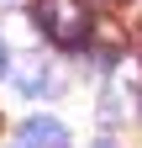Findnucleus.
I'll return each instance as SVG.
<instances>
[{
	"label": "nucleus",
	"mask_w": 142,
	"mask_h": 148,
	"mask_svg": "<svg viewBox=\"0 0 142 148\" xmlns=\"http://www.w3.org/2000/svg\"><path fill=\"white\" fill-rule=\"evenodd\" d=\"M126 90H121V85H111V90H105V95H100V122L105 127H111V122H121V116H126Z\"/></svg>",
	"instance_id": "obj_4"
},
{
	"label": "nucleus",
	"mask_w": 142,
	"mask_h": 148,
	"mask_svg": "<svg viewBox=\"0 0 142 148\" xmlns=\"http://www.w3.org/2000/svg\"><path fill=\"white\" fill-rule=\"evenodd\" d=\"M21 148H68V127L58 116H26L21 122Z\"/></svg>",
	"instance_id": "obj_2"
},
{
	"label": "nucleus",
	"mask_w": 142,
	"mask_h": 148,
	"mask_svg": "<svg viewBox=\"0 0 142 148\" xmlns=\"http://www.w3.org/2000/svg\"><path fill=\"white\" fill-rule=\"evenodd\" d=\"M5 64H11V53H5V42H0V74H5Z\"/></svg>",
	"instance_id": "obj_5"
},
{
	"label": "nucleus",
	"mask_w": 142,
	"mask_h": 148,
	"mask_svg": "<svg viewBox=\"0 0 142 148\" xmlns=\"http://www.w3.org/2000/svg\"><path fill=\"white\" fill-rule=\"evenodd\" d=\"M95 148H116V143H95Z\"/></svg>",
	"instance_id": "obj_6"
},
{
	"label": "nucleus",
	"mask_w": 142,
	"mask_h": 148,
	"mask_svg": "<svg viewBox=\"0 0 142 148\" xmlns=\"http://www.w3.org/2000/svg\"><path fill=\"white\" fill-rule=\"evenodd\" d=\"M16 148H21V143H16Z\"/></svg>",
	"instance_id": "obj_7"
},
{
	"label": "nucleus",
	"mask_w": 142,
	"mask_h": 148,
	"mask_svg": "<svg viewBox=\"0 0 142 148\" xmlns=\"http://www.w3.org/2000/svg\"><path fill=\"white\" fill-rule=\"evenodd\" d=\"M16 90H21V95H53V90H58L53 64H26L21 74H16Z\"/></svg>",
	"instance_id": "obj_3"
},
{
	"label": "nucleus",
	"mask_w": 142,
	"mask_h": 148,
	"mask_svg": "<svg viewBox=\"0 0 142 148\" xmlns=\"http://www.w3.org/2000/svg\"><path fill=\"white\" fill-rule=\"evenodd\" d=\"M37 27L58 48H84L90 42V5L84 0H37Z\"/></svg>",
	"instance_id": "obj_1"
}]
</instances>
